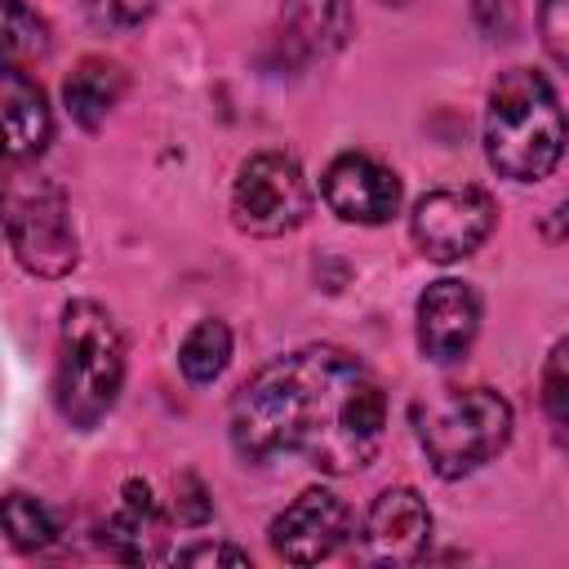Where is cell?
Returning <instances> with one entry per match:
<instances>
[{"label":"cell","mask_w":569,"mask_h":569,"mask_svg":"<svg viewBox=\"0 0 569 569\" xmlns=\"http://www.w3.org/2000/svg\"><path fill=\"white\" fill-rule=\"evenodd\" d=\"M493 222H498V209H493L489 191H480V187H440V191H427L413 204V213H409L413 244L431 262H458V258L476 253L489 240Z\"/></svg>","instance_id":"obj_7"},{"label":"cell","mask_w":569,"mask_h":569,"mask_svg":"<svg viewBox=\"0 0 569 569\" xmlns=\"http://www.w3.org/2000/svg\"><path fill=\"white\" fill-rule=\"evenodd\" d=\"M351 533V511L329 489H302L276 520H271V551L289 565L329 560Z\"/></svg>","instance_id":"obj_8"},{"label":"cell","mask_w":569,"mask_h":569,"mask_svg":"<svg viewBox=\"0 0 569 569\" xmlns=\"http://www.w3.org/2000/svg\"><path fill=\"white\" fill-rule=\"evenodd\" d=\"M542 413L551 422V436L569 449V333L551 347L542 365Z\"/></svg>","instance_id":"obj_17"},{"label":"cell","mask_w":569,"mask_h":569,"mask_svg":"<svg viewBox=\"0 0 569 569\" xmlns=\"http://www.w3.org/2000/svg\"><path fill=\"white\" fill-rule=\"evenodd\" d=\"M471 13H476V27L489 40H511L516 36V22H520L516 0H471Z\"/></svg>","instance_id":"obj_21"},{"label":"cell","mask_w":569,"mask_h":569,"mask_svg":"<svg viewBox=\"0 0 569 569\" xmlns=\"http://www.w3.org/2000/svg\"><path fill=\"white\" fill-rule=\"evenodd\" d=\"M538 31H542V49L551 53V62H560L569 71V0H542Z\"/></svg>","instance_id":"obj_20"},{"label":"cell","mask_w":569,"mask_h":569,"mask_svg":"<svg viewBox=\"0 0 569 569\" xmlns=\"http://www.w3.org/2000/svg\"><path fill=\"white\" fill-rule=\"evenodd\" d=\"M431 511L413 489H382L365 516V551L382 565H413L427 556Z\"/></svg>","instance_id":"obj_11"},{"label":"cell","mask_w":569,"mask_h":569,"mask_svg":"<svg viewBox=\"0 0 569 569\" xmlns=\"http://www.w3.org/2000/svg\"><path fill=\"white\" fill-rule=\"evenodd\" d=\"M284 44H293L302 58H325L347 40V4L342 0H293L280 18Z\"/></svg>","instance_id":"obj_14"},{"label":"cell","mask_w":569,"mask_h":569,"mask_svg":"<svg viewBox=\"0 0 569 569\" xmlns=\"http://www.w3.org/2000/svg\"><path fill=\"white\" fill-rule=\"evenodd\" d=\"M231 360V329L218 320V316H204L178 347V369L187 373V382L204 387L213 382Z\"/></svg>","instance_id":"obj_16"},{"label":"cell","mask_w":569,"mask_h":569,"mask_svg":"<svg viewBox=\"0 0 569 569\" xmlns=\"http://www.w3.org/2000/svg\"><path fill=\"white\" fill-rule=\"evenodd\" d=\"M124 382V338L107 307L76 298L62 311L58 365H53V405L58 413L89 431L120 396Z\"/></svg>","instance_id":"obj_3"},{"label":"cell","mask_w":569,"mask_h":569,"mask_svg":"<svg viewBox=\"0 0 569 569\" xmlns=\"http://www.w3.org/2000/svg\"><path fill=\"white\" fill-rule=\"evenodd\" d=\"M173 511H178L182 525H204L213 516V502H209V493H204V485L196 476H178L173 480Z\"/></svg>","instance_id":"obj_23"},{"label":"cell","mask_w":569,"mask_h":569,"mask_svg":"<svg viewBox=\"0 0 569 569\" xmlns=\"http://www.w3.org/2000/svg\"><path fill=\"white\" fill-rule=\"evenodd\" d=\"M4 533H9V542L18 551H40V547L53 542V520L36 498L9 493L4 498Z\"/></svg>","instance_id":"obj_19"},{"label":"cell","mask_w":569,"mask_h":569,"mask_svg":"<svg viewBox=\"0 0 569 569\" xmlns=\"http://www.w3.org/2000/svg\"><path fill=\"white\" fill-rule=\"evenodd\" d=\"M387 4H409V0H387Z\"/></svg>","instance_id":"obj_25"},{"label":"cell","mask_w":569,"mask_h":569,"mask_svg":"<svg viewBox=\"0 0 569 569\" xmlns=\"http://www.w3.org/2000/svg\"><path fill=\"white\" fill-rule=\"evenodd\" d=\"M311 209L307 173L284 151H258L240 164L231 187V222L249 236H284Z\"/></svg>","instance_id":"obj_6"},{"label":"cell","mask_w":569,"mask_h":569,"mask_svg":"<svg viewBox=\"0 0 569 569\" xmlns=\"http://www.w3.org/2000/svg\"><path fill=\"white\" fill-rule=\"evenodd\" d=\"M102 542L120 556V560H156L164 551V520H160V507L147 489V480H124L120 489V507L116 516L102 525Z\"/></svg>","instance_id":"obj_13"},{"label":"cell","mask_w":569,"mask_h":569,"mask_svg":"<svg viewBox=\"0 0 569 569\" xmlns=\"http://www.w3.org/2000/svg\"><path fill=\"white\" fill-rule=\"evenodd\" d=\"M4 49H9V62L22 67V62H36L49 53V27L36 9H27L22 0H9L4 4Z\"/></svg>","instance_id":"obj_18"},{"label":"cell","mask_w":569,"mask_h":569,"mask_svg":"<svg viewBox=\"0 0 569 569\" xmlns=\"http://www.w3.org/2000/svg\"><path fill=\"white\" fill-rule=\"evenodd\" d=\"M4 231L13 258L44 280H58L76 267V231H71V209L58 182L49 178H13L4 196Z\"/></svg>","instance_id":"obj_5"},{"label":"cell","mask_w":569,"mask_h":569,"mask_svg":"<svg viewBox=\"0 0 569 569\" xmlns=\"http://www.w3.org/2000/svg\"><path fill=\"white\" fill-rule=\"evenodd\" d=\"M413 436L436 476L458 480L511 440V405L493 387H436L409 409Z\"/></svg>","instance_id":"obj_4"},{"label":"cell","mask_w":569,"mask_h":569,"mask_svg":"<svg viewBox=\"0 0 569 569\" xmlns=\"http://www.w3.org/2000/svg\"><path fill=\"white\" fill-rule=\"evenodd\" d=\"M320 191L342 222H360V227H378L400 209V178L365 151H342L325 169Z\"/></svg>","instance_id":"obj_9"},{"label":"cell","mask_w":569,"mask_h":569,"mask_svg":"<svg viewBox=\"0 0 569 569\" xmlns=\"http://www.w3.org/2000/svg\"><path fill=\"white\" fill-rule=\"evenodd\" d=\"M0 111H4V151H9V160L40 156L49 133H53L49 102H44V89L13 62L0 80Z\"/></svg>","instance_id":"obj_12"},{"label":"cell","mask_w":569,"mask_h":569,"mask_svg":"<svg viewBox=\"0 0 569 569\" xmlns=\"http://www.w3.org/2000/svg\"><path fill=\"white\" fill-rule=\"evenodd\" d=\"M231 445L244 462L302 453L342 476L373 462L387 427L382 382L342 347H298L262 365L231 400Z\"/></svg>","instance_id":"obj_1"},{"label":"cell","mask_w":569,"mask_h":569,"mask_svg":"<svg viewBox=\"0 0 569 569\" xmlns=\"http://www.w3.org/2000/svg\"><path fill=\"white\" fill-rule=\"evenodd\" d=\"M120 93H124V71L107 58H84L62 84V98H67L76 124H84V129H98L111 116V107L120 102Z\"/></svg>","instance_id":"obj_15"},{"label":"cell","mask_w":569,"mask_h":569,"mask_svg":"<svg viewBox=\"0 0 569 569\" xmlns=\"http://www.w3.org/2000/svg\"><path fill=\"white\" fill-rule=\"evenodd\" d=\"M178 560H187V565H209V560H227V565H249V556L244 551H236V547H187Z\"/></svg>","instance_id":"obj_24"},{"label":"cell","mask_w":569,"mask_h":569,"mask_svg":"<svg viewBox=\"0 0 569 569\" xmlns=\"http://www.w3.org/2000/svg\"><path fill=\"white\" fill-rule=\"evenodd\" d=\"M569 142V124L556 89L533 67H507L485 107V156L511 182L547 178Z\"/></svg>","instance_id":"obj_2"},{"label":"cell","mask_w":569,"mask_h":569,"mask_svg":"<svg viewBox=\"0 0 569 569\" xmlns=\"http://www.w3.org/2000/svg\"><path fill=\"white\" fill-rule=\"evenodd\" d=\"M480 333V298L462 280H431L418 298V351L436 365L462 360Z\"/></svg>","instance_id":"obj_10"},{"label":"cell","mask_w":569,"mask_h":569,"mask_svg":"<svg viewBox=\"0 0 569 569\" xmlns=\"http://www.w3.org/2000/svg\"><path fill=\"white\" fill-rule=\"evenodd\" d=\"M156 4H160V0H84L89 18H93L98 27H133V22H142Z\"/></svg>","instance_id":"obj_22"}]
</instances>
